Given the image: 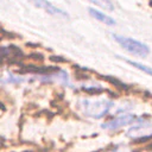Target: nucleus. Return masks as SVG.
<instances>
[{
  "mask_svg": "<svg viewBox=\"0 0 152 152\" xmlns=\"http://www.w3.org/2000/svg\"><path fill=\"white\" fill-rule=\"evenodd\" d=\"M89 2L103 8V10H107V11H113L114 10V5L110 0H88Z\"/></svg>",
  "mask_w": 152,
  "mask_h": 152,
  "instance_id": "nucleus-7",
  "label": "nucleus"
},
{
  "mask_svg": "<svg viewBox=\"0 0 152 152\" xmlns=\"http://www.w3.org/2000/svg\"><path fill=\"white\" fill-rule=\"evenodd\" d=\"M113 101L100 97V99H82L77 102V107L81 113L91 119H101L106 116L113 108Z\"/></svg>",
  "mask_w": 152,
  "mask_h": 152,
  "instance_id": "nucleus-1",
  "label": "nucleus"
},
{
  "mask_svg": "<svg viewBox=\"0 0 152 152\" xmlns=\"http://www.w3.org/2000/svg\"><path fill=\"white\" fill-rule=\"evenodd\" d=\"M127 63L132 66H134L135 69L147 74L148 76H152V66H148V65H145V64H141L139 62H135V61H127Z\"/></svg>",
  "mask_w": 152,
  "mask_h": 152,
  "instance_id": "nucleus-6",
  "label": "nucleus"
},
{
  "mask_svg": "<svg viewBox=\"0 0 152 152\" xmlns=\"http://www.w3.org/2000/svg\"><path fill=\"white\" fill-rule=\"evenodd\" d=\"M142 121V118H138L134 114H129V113H121L118 114L116 116L109 119L108 121L103 122L101 125V127L103 129H108V131H115L119 129L126 125H132V124H137Z\"/></svg>",
  "mask_w": 152,
  "mask_h": 152,
  "instance_id": "nucleus-3",
  "label": "nucleus"
},
{
  "mask_svg": "<svg viewBox=\"0 0 152 152\" xmlns=\"http://www.w3.org/2000/svg\"><path fill=\"white\" fill-rule=\"evenodd\" d=\"M89 14H90L94 19H96L97 21H100V23H102V24L110 25V26L115 25V20H114L112 17H109L108 14H106V13H103V12L99 11V10L89 8Z\"/></svg>",
  "mask_w": 152,
  "mask_h": 152,
  "instance_id": "nucleus-5",
  "label": "nucleus"
},
{
  "mask_svg": "<svg viewBox=\"0 0 152 152\" xmlns=\"http://www.w3.org/2000/svg\"><path fill=\"white\" fill-rule=\"evenodd\" d=\"M30 1H31L36 7L44 10L45 12H48V13L51 14V15L62 17V18H68V17H69V14H68L65 11L61 10L59 7L55 6L53 4H51V2L48 1V0H30Z\"/></svg>",
  "mask_w": 152,
  "mask_h": 152,
  "instance_id": "nucleus-4",
  "label": "nucleus"
},
{
  "mask_svg": "<svg viewBox=\"0 0 152 152\" xmlns=\"http://www.w3.org/2000/svg\"><path fill=\"white\" fill-rule=\"evenodd\" d=\"M109 152H126V150L124 148V150H121V147L120 146H115L112 151H109Z\"/></svg>",
  "mask_w": 152,
  "mask_h": 152,
  "instance_id": "nucleus-8",
  "label": "nucleus"
},
{
  "mask_svg": "<svg viewBox=\"0 0 152 152\" xmlns=\"http://www.w3.org/2000/svg\"><path fill=\"white\" fill-rule=\"evenodd\" d=\"M112 36H113L114 40L125 51H127L128 53H131L133 56L146 57L150 53V48L142 42H139L137 39H133V38H129V37H125V36H121V34H118V33H113Z\"/></svg>",
  "mask_w": 152,
  "mask_h": 152,
  "instance_id": "nucleus-2",
  "label": "nucleus"
}]
</instances>
